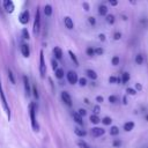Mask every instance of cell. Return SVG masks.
<instances>
[{"label": "cell", "mask_w": 148, "mask_h": 148, "mask_svg": "<svg viewBox=\"0 0 148 148\" xmlns=\"http://www.w3.org/2000/svg\"><path fill=\"white\" fill-rule=\"evenodd\" d=\"M68 54L71 56V59H72V60L74 61V64H75V66H79V60H77V58H76V56L74 54V52L69 50V51H68Z\"/></svg>", "instance_id": "ffe728a7"}, {"label": "cell", "mask_w": 148, "mask_h": 148, "mask_svg": "<svg viewBox=\"0 0 148 148\" xmlns=\"http://www.w3.org/2000/svg\"><path fill=\"white\" fill-rule=\"evenodd\" d=\"M8 79H9V81H10L12 84H15V76H14L12 69H8Z\"/></svg>", "instance_id": "7402d4cb"}, {"label": "cell", "mask_w": 148, "mask_h": 148, "mask_svg": "<svg viewBox=\"0 0 148 148\" xmlns=\"http://www.w3.org/2000/svg\"><path fill=\"white\" fill-rule=\"evenodd\" d=\"M96 101H97L98 103H102V102H103V97H102V96H97V97H96Z\"/></svg>", "instance_id": "7dc6e473"}, {"label": "cell", "mask_w": 148, "mask_h": 148, "mask_svg": "<svg viewBox=\"0 0 148 148\" xmlns=\"http://www.w3.org/2000/svg\"><path fill=\"white\" fill-rule=\"evenodd\" d=\"M102 123H103L104 125H110V124L112 123V119H111L110 117H104V118L102 119Z\"/></svg>", "instance_id": "f546056e"}, {"label": "cell", "mask_w": 148, "mask_h": 148, "mask_svg": "<svg viewBox=\"0 0 148 148\" xmlns=\"http://www.w3.org/2000/svg\"><path fill=\"white\" fill-rule=\"evenodd\" d=\"M61 99H62V102H64L67 106H72V105H73L72 97H71V95H69L67 91H62V92H61Z\"/></svg>", "instance_id": "52a82bcc"}, {"label": "cell", "mask_w": 148, "mask_h": 148, "mask_svg": "<svg viewBox=\"0 0 148 148\" xmlns=\"http://www.w3.org/2000/svg\"><path fill=\"white\" fill-rule=\"evenodd\" d=\"M74 133H75L77 136H80V138H83V136L87 134V132H86L84 130L80 128V127H76V128H74Z\"/></svg>", "instance_id": "e0dca14e"}, {"label": "cell", "mask_w": 148, "mask_h": 148, "mask_svg": "<svg viewBox=\"0 0 148 148\" xmlns=\"http://www.w3.org/2000/svg\"><path fill=\"white\" fill-rule=\"evenodd\" d=\"M86 74H87V76L90 77L91 80H96V79H97V73H96L95 71H92V69H87V71H86Z\"/></svg>", "instance_id": "9a60e30c"}, {"label": "cell", "mask_w": 148, "mask_h": 148, "mask_svg": "<svg viewBox=\"0 0 148 148\" xmlns=\"http://www.w3.org/2000/svg\"><path fill=\"white\" fill-rule=\"evenodd\" d=\"M95 53L96 54H103V49H101V47L95 49Z\"/></svg>", "instance_id": "7bdbcfd3"}, {"label": "cell", "mask_w": 148, "mask_h": 148, "mask_svg": "<svg viewBox=\"0 0 148 148\" xmlns=\"http://www.w3.org/2000/svg\"><path fill=\"white\" fill-rule=\"evenodd\" d=\"M39 74H40L42 77H44L45 74H46V64H45V60H44L43 50L39 52Z\"/></svg>", "instance_id": "277c9868"}, {"label": "cell", "mask_w": 148, "mask_h": 148, "mask_svg": "<svg viewBox=\"0 0 148 148\" xmlns=\"http://www.w3.org/2000/svg\"><path fill=\"white\" fill-rule=\"evenodd\" d=\"M0 99H1V103H2V106H3L5 112L7 113L8 120H10V109H9L8 103H7V99H6V96H5V92H3V89H2L1 81H0Z\"/></svg>", "instance_id": "7a4b0ae2"}, {"label": "cell", "mask_w": 148, "mask_h": 148, "mask_svg": "<svg viewBox=\"0 0 148 148\" xmlns=\"http://www.w3.org/2000/svg\"><path fill=\"white\" fill-rule=\"evenodd\" d=\"M21 53L24 58H28L30 56V49H29V45L28 44H22L21 46Z\"/></svg>", "instance_id": "7c38bea8"}, {"label": "cell", "mask_w": 148, "mask_h": 148, "mask_svg": "<svg viewBox=\"0 0 148 148\" xmlns=\"http://www.w3.org/2000/svg\"><path fill=\"white\" fill-rule=\"evenodd\" d=\"M77 146H79L80 148H90V146H89L86 141H83V140H79V141H77Z\"/></svg>", "instance_id": "cb8c5ba5"}, {"label": "cell", "mask_w": 148, "mask_h": 148, "mask_svg": "<svg viewBox=\"0 0 148 148\" xmlns=\"http://www.w3.org/2000/svg\"><path fill=\"white\" fill-rule=\"evenodd\" d=\"M135 62L138 64V65H141V64H143V56L142 54H136L135 56Z\"/></svg>", "instance_id": "603a6c76"}, {"label": "cell", "mask_w": 148, "mask_h": 148, "mask_svg": "<svg viewBox=\"0 0 148 148\" xmlns=\"http://www.w3.org/2000/svg\"><path fill=\"white\" fill-rule=\"evenodd\" d=\"M29 20H30V13H29L28 10L22 12V13L20 14V16H18V21H20V23H22V24H27V23L29 22Z\"/></svg>", "instance_id": "8992f818"}, {"label": "cell", "mask_w": 148, "mask_h": 148, "mask_svg": "<svg viewBox=\"0 0 148 148\" xmlns=\"http://www.w3.org/2000/svg\"><path fill=\"white\" fill-rule=\"evenodd\" d=\"M39 29H40V12H39V9L37 8V10H36V14H35L34 27H32L34 34H35V35H37V34L39 32Z\"/></svg>", "instance_id": "3957f363"}, {"label": "cell", "mask_w": 148, "mask_h": 148, "mask_svg": "<svg viewBox=\"0 0 148 148\" xmlns=\"http://www.w3.org/2000/svg\"><path fill=\"white\" fill-rule=\"evenodd\" d=\"M92 111H94V114H95V116H97V114L99 113V111H101V108H99L98 105H96V106H94Z\"/></svg>", "instance_id": "f35d334b"}, {"label": "cell", "mask_w": 148, "mask_h": 148, "mask_svg": "<svg viewBox=\"0 0 148 148\" xmlns=\"http://www.w3.org/2000/svg\"><path fill=\"white\" fill-rule=\"evenodd\" d=\"M118 133H119V128L117 126H112L110 128V134L111 135H118Z\"/></svg>", "instance_id": "d4e9b609"}, {"label": "cell", "mask_w": 148, "mask_h": 148, "mask_svg": "<svg viewBox=\"0 0 148 148\" xmlns=\"http://www.w3.org/2000/svg\"><path fill=\"white\" fill-rule=\"evenodd\" d=\"M109 102H110V103H112V104H114V103H117V102H118V97H117V96H114V95H111V96L109 97Z\"/></svg>", "instance_id": "1f68e13d"}, {"label": "cell", "mask_w": 148, "mask_h": 148, "mask_svg": "<svg viewBox=\"0 0 148 148\" xmlns=\"http://www.w3.org/2000/svg\"><path fill=\"white\" fill-rule=\"evenodd\" d=\"M133 128H134V123H133V121H127V123L124 124V130H125V131L130 132V131H132Z\"/></svg>", "instance_id": "ac0fdd59"}, {"label": "cell", "mask_w": 148, "mask_h": 148, "mask_svg": "<svg viewBox=\"0 0 148 148\" xmlns=\"http://www.w3.org/2000/svg\"><path fill=\"white\" fill-rule=\"evenodd\" d=\"M64 75H65V72H64L62 68H58V69L56 71V77H57V79H62Z\"/></svg>", "instance_id": "44dd1931"}, {"label": "cell", "mask_w": 148, "mask_h": 148, "mask_svg": "<svg viewBox=\"0 0 148 148\" xmlns=\"http://www.w3.org/2000/svg\"><path fill=\"white\" fill-rule=\"evenodd\" d=\"M104 133H105V130H103L102 127H92L91 128V135L95 136V138L102 136Z\"/></svg>", "instance_id": "30bf717a"}, {"label": "cell", "mask_w": 148, "mask_h": 148, "mask_svg": "<svg viewBox=\"0 0 148 148\" xmlns=\"http://www.w3.org/2000/svg\"><path fill=\"white\" fill-rule=\"evenodd\" d=\"M77 113H79V114H80L81 117H83V116H86V114H87V111H86L84 109H79Z\"/></svg>", "instance_id": "60d3db41"}, {"label": "cell", "mask_w": 148, "mask_h": 148, "mask_svg": "<svg viewBox=\"0 0 148 148\" xmlns=\"http://www.w3.org/2000/svg\"><path fill=\"white\" fill-rule=\"evenodd\" d=\"M66 76H67V80H68V82H69L71 84H75V83L79 81V76H77V74H76L75 72H73V71L67 72Z\"/></svg>", "instance_id": "5b68a950"}, {"label": "cell", "mask_w": 148, "mask_h": 148, "mask_svg": "<svg viewBox=\"0 0 148 148\" xmlns=\"http://www.w3.org/2000/svg\"><path fill=\"white\" fill-rule=\"evenodd\" d=\"M3 8L6 9V12H8V13H13L14 9H15L14 2H13L12 0H5V1H3Z\"/></svg>", "instance_id": "9c48e42d"}, {"label": "cell", "mask_w": 148, "mask_h": 148, "mask_svg": "<svg viewBox=\"0 0 148 148\" xmlns=\"http://www.w3.org/2000/svg\"><path fill=\"white\" fill-rule=\"evenodd\" d=\"M32 92H34V96H35V98H39V94H38V90H37V88H36V86H34L32 87Z\"/></svg>", "instance_id": "836d02e7"}, {"label": "cell", "mask_w": 148, "mask_h": 148, "mask_svg": "<svg viewBox=\"0 0 148 148\" xmlns=\"http://www.w3.org/2000/svg\"><path fill=\"white\" fill-rule=\"evenodd\" d=\"M53 54H54L56 59H61L62 58V50L59 46H56L53 49Z\"/></svg>", "instance_id": "4fadbf2b"}, {"label": "cell", "mask_w": 148, "mask_h": 148, "mask_svg": "<svg viewBox=\"0 0 148 148\" xmlns=\"http://www.w3.org/2000/svg\"><path fill=\"white\" fill-rule=\"evenodd\" d=\"M79 83H80V86L84 87V86H87V80L84 77H81V79H79Z\"/></svg>", "instance_id": "8d00e7d4"}, {"label": "cell", "mask_w": 148, "mask_h": 148, "mask_svg": "<svg viewBox=\"0 0 148 148\" xmlns=\"http://www.w3.org/2000/svg\"><path fill=\"white\" fill-rule=\"evenodd\" d=\"M106 22L110 23V24H113L114 23V16L111 15V14H108L106 15Z\"/></svg>", "instance_id": "484cf974"}, {"label": "cell", "mask_w": 148, "mask_h": 148, "mask_svg": "<svg viewBox=\"0 0 148 148\" xmlns=\"http://www.w3.org/2000/svg\"><path fill=\"white\" fill-rule=\"evenodd\" d=\"M44 14L46 16H51L52 15V6L51 5H45L44 6Z\"/></svg>", "instance_id": "d6986e66"}, {"label": "cell", "mask_w": 148, "mask_h": 148, "mask_svg": "<svg viewBox=\"0 0 148 148\" xmlns=\"http://www.w3.org/2000/svg\"><path fill=\"white\" fill-rule=\"evenodd\" d=\"M22 36H23V38H25V39H29V38H30V34H29V31H28L25 28L22 30Z\"/></svg>", "instance_id": "4dcf8cb0"}, {"label": "cell", "mask_w": 148, "mask_h": 148, "mask_svg": "<svg viewBox=\"0 0 148 148\" xmlns=\"http://www.w3.org/2000/svg\"><path fill=\"white\" fill-rule=\"evenodd\" d=\"M120 145H121L120 140H114V141H113V146H114V147H120Z\"/></svg>", "instance_id": "ee69618b"}, {"label": "cell", "mask_w": 148, "mask_h": 148, "mask_svg": "<svg viewBox=\"0 0 148 148\" xmlns=\"http://www.w3.org/2000/svg\"><path fill=\"white\" fill-rule=\"evenodd\" d=\"M123 103H124V104H127V99H126V97L123 98Z\"/></svg>", "instance_id": "681fc988"}, {"label": "cell", "mask_w": 148, "mask_h": 148, "mask_svg": "<svg viewBox=\"0 0 148 148\" xmlns=\"http://www.w3.org/2000/svg\"><path fill=\"white\" fill-rule=\"evenodd\" d=\"M98 14L102 15V16H106V15H108V8H106V6L101 5V6L98 7Z\"/></svg>", "instance_id": "2e32d148"}, {"label": "cell", "mask_w": 148, "mask_h": 148, "mask_svg": "<svg viewBox=\"0 0 148 148\" xmlns=\"http://www.w3.org/2000/svg\"><path fill=\"white\" fill-rule=\"evenodd\" d=\"M29 114H30V119H31V126H32V130L35 132H38L39 131V125L36 120V105L34 102H31L29 104Z\"/></svg>", "instance_id": "6da1fadb"}, {"label": "cell", "mask_w": 148, "mask_h": 148, "mask_svg": "<svg viewBox=\"0 0 148 148\" xmlns=\"http://www.w3.org/2000/svg\"><path fill=\"white\" fill-rule=\"evenodd\" d=\"M89 119H90V121H91L92 124H98V123H99V118H98L97 116H95V114H91Z\"/></svg>", "instance_id": "4316f807"}, {"label": "cell", "mask_w": 148, "mask_h": 148, "mask_svg": "<svg viewBox=\"0 0 148 148\" xmlns=\"http://www.w3.org/2000/svg\"><path fill=\"white\" fill-rule=\"evenodd\" d=\"M126 92L130 94V95H135V94H136L135 89H133V88H127V89H126Z\"/></svg>", "instance_id": "74e56055"}, {"label": "cell", "mask_w": 148, "mask_h": 148, "mask_svg": "<svg viewBox=\"0 0 148 148\" xmlns=\"http://www.w3.org/2000/svg\"><path fill=\"white\" fill-rule=\"evenodd\" d=\"M136 88H138V89H139V90H140V89H141V86H140V84H139V83H136Z\"/></svg>", "instance_id": "f907efd6"}, {"label": "cell", "mask_w": 148, "mask_h": 148, "mask_svg": "<svg viewBox=\"0 0 148 148\" xmlns=\"http://www.w3.org/2000/svg\"><path fill=\"white\" fill-rule=\"evenodd\" d=\"M120 37H121V34H120V32H114V35H113V38H114L116 40L120 39Z\"/></svg>", "instance_id": "b9f144b4"}, {"label": "cell", "mask_w": 148, "mask_h": 148, "mask_svg": "<svg viewBox=\"0 0 148 148\" xmlns=\"http://www.w3.org/2000/svg\"><path fill=\"white\" fill-rule=\"evenodd\" d=\"M51 62H52V68H53V71L56 72V71L59 68V67H58V62H57V60H54V59H52Z\"/></svg>", "instance_id": "d590c367"}, {"label": "cell", "mask_w": 148, "mask_h": 148, "mask_svg": "<svg viewBox=\"0 0 148 148\" xmlns=\"http://www.w3.org/2000/svg\"><path fill=\"white\" fill-rule=\"evenodd\" d=\"M109 82L110 83H117V82H119V79L116 77V76H110L109 77Z\"/></svg>", "instance_id": "d6a6232c"}, {"label": "cell", "mask_w": 148, "mask_h": 148, "mask_svg": "<svg viewBox=\"0 0 148 148\" xmlns=\"http://www.w3.org/2000/svg\"><path fill=\"white\" fill-rule=\"evenodd\" d=\"M117 3H118L117 1H110V5L111 6H117Z\"/></svg>", "instance_id": "c3c4849f"}, {"label": "cell", "mask_w": 148, "mask_h": 148, "mask_svg": "<svg viewBox=\"0 0 148 148\" xmlns=\"http://www.w3.org/2000/svg\"><path fill=\"white\" fill-rule=\"evenodd\" d=\"M73 118H74V121H75L76 124L83 125V119H82V117H81L77 112H74V113H73Z\"/></svg>", "instance_id": "5bb4252c"}, {"label": "cell", "mask_w": 148, "mask_h": 148, "mask_svg": "<svg viewBox=\"0 0 148 148\" xmlns=\"http://www.w3.org/2000/svg\"><path fill=\"white\" fill-rule=\"evenodd\" d=\"M128 80H130V74H128L127 72L123 73V83H127Z\"/></svg>", "instance_id": "f1b7e54d"}, {"label": "cell", "mask_w": 148, "mask_h": 148, "mask_svg": "<svg viewBox=\"0 0 148 148\" xmlns=\"http://www.w3.org/2000/svg\"><path fill=\"white\" fill-rule=\"evenodd\" d=\"M87 54L90 56V57H92V56L95 54V50H94L92 47H88V49H87Z\"/></svg>", "instance_id": "e575fe53"}, {"label": "cell", "mask_w": 148, "mask_h": 148, "mask_svg": "<svg viewBox=\"0 0 148 148\" xmlns=\"http://www.w3.org/2000/svg\"><path fill=\"white\" fill-rule=\"evenodd\" d=\"M119 61H120V59H119V57H118V56H114V57L112 58V60H111V62H112V65H113V66L119 65Z\"/></svg>", "instance_id": "83f0119b"}, {"label": "cell", "mask_w": 148, "mask_h": 148, "mask_svg": "<svg viewBox=\"0 0 148 148\" xmlns=\"http://www.w3.org/2000/svg\"><path fill=\"white\" fill-rule=\"evenodd\" d=\"M88 21H89V23H90L91 25H95V23H96V20H95V17H94V16L88 17Z\"/></svg>", "instance_id": "ab89813d"}, {"label": "cell", "mask_w": 148, "mask_h": 148, "mask_svg": "<svg viewBox=\"0 0 148 148\" xmlns=\"http://www.w3.org/2000/svg\"><path fill=\"white\" fill-rule=\"evenodd\" d=\"M64 23H65V27L67 29H69V30L74 28V22H73V20L69 16H65L64 17Z\"/></svg>", "instance_id": "8fae6325"}, {"label": "cell", "mask_w": 148, "mask_h": 148, "mask_svg": "<svg viewBox=\"0 0 148 148\" xmlns=\"http://www.w3.org/2000/svg\"><path fill=\"white\" fill-rule=\"evenodd\" d=\"M23 86H24V91H25V95L27 96H30L31 94V88H30V82H29V79L27 75H23Z\"/></svg>", "instance_id": "ba28073f"}, {"label": "cell", "mask_w": 148, "mask_h": 148, "mask_svg": "<svg viewBox=\"0 0 148 148\" xmlns=\"http://www.w3.org/2000/svg\"><path fill=\"white\" fill-rule=\"evenodd\" d=\"M98 37H99L101 40H105V35H104V34H99Z\"/></svg>", "instance_id": "bcb514c9"}, {"label": "cell", "mask_w": 148, "mask_h": 148, "mask_svg": "<svg viewBox=\"0 0 148 148\" xmlns=\"http://www.w3.org/2000/svg\"><path fill=\"white\" fill-rule=\"evenodd\" d=\"M83 8H84V10H89V5L87 3V2H83Z\"/></svg>", "instance_id": "f6af8a7d"}]
</instances>
